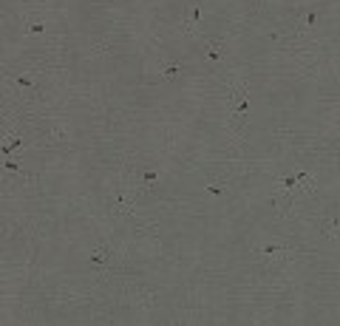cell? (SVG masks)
I'll return each instance as SVG.
<instances>
[{"instance_id":"6da1fadb","label":"cell","mask_w":340,"mask_h":326,"mask_svg":"<svg viewBox=\"0 0 340 326\" xmlns=\"http://www.w3.org/2000/svg\"><path fill=\"white\" fill-rule=\"evenodd\" d=\"M258 253L264 255V258H289V247L286 244H278V241H267V244L258 247Z\"/></svg>"},{"instance_id":"7a4b0ae2","label":"cell","mask_w":340,"mask_h":326,"mask_svg":"<svg viewBox=\"0 0 340 326\" xmlns=\"http://www.w3.org/2000/svg\"><path fill=\"white\" fill-rule=\"evenodd\" d=\"M111 258H113V247L111 244H99V247H94V250H91V258H88V264H91V267H105Z\"/></svg>"},{"instance_id":"3957f363","label":"cell","mask_w":340,"mask_h":326,"mask_svg":"<svg viewBox=\"0 0 340 326\" xmlns=\"http://www.w3.org/2000/svg\"><path fill=\"white\" fill-rule=\"evenodd\" d=\"M181 71H184V65L181 63H167V65L159 68V77H179Z\"/></svg>"},{"instance_id":"277c9868","label":"cell","mask_w":340,"mask_h":326,"mask_svg":"<svg viewBox=\"0 0 340 326\" xmlns=\"http://www.w3.org/2000/svg\"><path fill=\"white\" fill-rule=\"evenodd\" d=\"M201 26V3L196 0V6H193V15H190V29H198Z\"/></svg>"},{"instance_id":"5b68a950","label":"cell","mask_w":340,"mask_h":326,"mask_svg":"<svg viewBox=\"0 0 340 326\" xmlns=\"http://www.w3.org/2000/svg\"><path fill=\"white\" fill-rule=\"evenodd\" d=\"M20 145H23V136H17L15 142H6V145H3V156H12V150L20 147Z\"/></svg>"},{"instance_id":"8992f818","label":"cell","mask_w":340,"mask_h":326,"mask_svg":"<svg viewBox=\"0 0 340 326\" xmlns=\"http://www.w3.org/2000/svg\"><path fill=\"white\" fill-rule=\"evenodd\" d=\"M304 26H306V29L318 26V12H315V9H309V12H306V20H304Z\"/></svg>"},{"instance_id":"52a82bcc","label":"cell","mask_w":340,"mask_h":326,"mask_svg":"<svg viewBox=\"0 0 340 326\" xmlns=\"http://www.w3.org/2000/svg\"><path fill=\"white\" fill-rule=\"evenodd\" d=\"M43 32H46V26H43L40 20H34L32 26H29V34H43Z\"/></svg>"},{"instance_id":"ba28073f","label":"cell","mask_w":340,"mask_h":326,"mask_svg":"<svg viewBox=\"0 0 340 326\" xmlns=\"http://www.w3.org/2000/svg\"><path fill=\"white\" fill-rule=\"evenodd\" d=\"M142 179H145L147 184H153V181L159 179V173H156V170H147V173H145V176H142Z\"/></svg>"},{"instance_id":"9c48e42d","label":"cell","mask_w":340,"mask_h":326,"mask_svg":"<svg viewBox=\"0 0 340 326\" xmlns=\"http://www.w3.org/2000/svg\"><path fill=\"white\" fill-rule=\"evenodd\" d=\"M17 85H20V88H32V80H29V77H17Z\"/></svg>"}]
</instances>
